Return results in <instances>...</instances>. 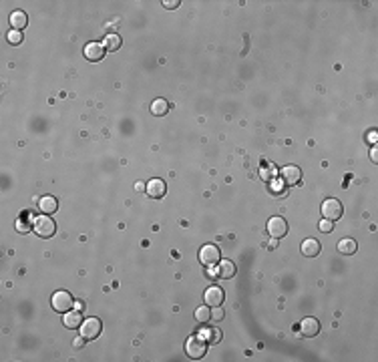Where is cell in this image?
Wrapping results in <instances>:
<instances>
[{"label":"cell","mask_w":378,"mask_h":362,"mask_svg":"<svg viewBox=\"0 0 378 362\" xmlns=\"http://www.w3.org/2000/svg\"><path fill=\"white\" fill-rule=\"evenodd\" d=\"M185 352H187V356L193 358V360L203 358L205 352H207V342H205V338H203V336H193V338H189V340L185 342Z\"/></svg>","instance_id":"6da1fadb"},{"label":"cell","mask_w":378,"mask_h":362,"mask_svg":"<svg viewBox=\"0 0 378 362\" xmlns=\"http://www.w3.org/2000/svg\"><path fill=\"white\" fill-rule=\"evenodd\" d=\"M342 214H344V207H342V203H340L338 199L330 198V199H326V201L322 203V216H324V219L336 221V219L342 217Z\"/></svg>","instance_id":"7a4b0ae2"},{"label":"cell","mask_w":378,"mask_h":362,"mask_svg":"<svg viewBox=\"0 0 378 362\" xmlns=\"http://www.w3.org/2000/svg\"><path fill=\"white\" fill-rule=\"evenodd\" d=\"M40 237H53L56 232V223L51 219V216H40L35 219V228H33Z\"/></svg>","instance_id":"3957f363"},{"label":"cell","mask_w":378,"mask_h":362,"mask_svg":"<svg viewBox=\"0 0 378 362\" xmlns=\"http://www.w3.org/2000/svg\"><path fill=\"white\" fill-rule=\"evenodd\" d=\"M101 330H103V324L99 318H87L81 324V336L85 340H95L101 334Z\"/></svg>","instance_id":"277c9868"},{"label":"cell","mask_w":378,"mask_h":362,"mask_svg":"<svg viewBox=\"0 0 378 362\" xmlns=\"http://www.w3.org/2000/svg\"><path fill=\"white\" fill-rule=\"evenodd\" d=\"M53 308L56 310V312H60V314H65V312H69L71 308H72V296L69 294V292H65V290H58V292H54L53 294Z\"/></svg>","instance_id":"5b68a950"},{"label":"cell","mask_w":378,"mask_h":362,"mask_svg":"<svg viewBox=\"0 0 378 362\" xmlns=\"http://www.w3.org/2000/svg\"><path fill=\"white\" fill-rule=\"evenodd\" d=\"M221 260V253H219V248L214 246V244H207L199 250V262L203 266H216L217 262Z\"/></svg>","instance_id":"8992f818"},{"label":"cell","mask_w":378,"mask_h":362,"mask_svg":"<svg viewBox=\"0 0 378 362\" xmlns=\"http://www.w3.org/2000/svg\"><path fill=\"white\" fill-rule=\"evenodd\" d=\"M268 232L274 239H280V237H286L288 234V223H286L284 217H271L268 221Z\"/></svg>","instance_id":"52a82bcc"},{"label":"cell","mask_w":378,"mask_h":362,"mask_svg":"<svg viewBox=\"0 0 378 362\" xmlns=\"http://www.w3.org/2000/svg\"><path fill=\"white\" fill-rule=\"evenodd\" d=\"M282 179H284L286 185H296L302 181V169L298 167V165H286V167L282 169Z\"/></svg>","instance_id":"ba28073f"},{"label":"cell","mask_w":378,"mask_h":362,"mask_svg":"<svg viewBox=\"0 0 378 362\" xmlns=\"http://www.w3.org/2000/svg\"><path fill=\"white\" fill-rule=\"evenodd\" d=\"M223 298H225V294H223L221 288H217V286H211V288L205 290V304L207 306H214V308L221 306Z\"/></svg>","instance_id":"9c48e42d"},{"label":"cell","mask_w":378,"mask_h":362,"mask_svg":"<svg viewBox=\"0 0 378 362\" xmlns=\"http://www.w3.org/2000/svg\"><path fill=\"white\" fill-rule=\"evenodd\" d=\"M147 193H149V198H163L165 193H167V185H165V181L163 179H151L149 183H147Z\"/></svg>","instance_id":"30bf717a"},{"label":"cell","mask_w":378,"mask_h":362,"mask_svg":"<svg viewBox=\"0 0 378 362\" xmlns=\"http://www.w3.org/2000/svg\"><path fill=\"white\" fill-rule=\"evenodd\" d=\"M235 264L234 262H230V260H219L217 262V278H221V280H230V278H234L235 276Z\"/></svg>","instance_id":"8fae6325"},{"label":"cell","mask_w":378,"mask_h":362,"mask_svg":"<svg viewBox=\"0 0 378 362\" xmlns=\"http://www.w3.org/2000/svg\"><path fill=\"white\" fill-rule=\"evenodd\" d=\"M85 56L89 60H93V63H97V60H101L105 56V47L99 42H89L85 47Z\"/></svg>","instance_id":"7c38bea8"},{"label":"cell","mask_w":378,"mask_h":362,"mask_svg":"<svg viewBox=\"0 0 378 362\" xmlns=\"http://www.w3.org/2000/svg\"><path fill=\"white\" fill-rule=\"evenodd\" d=\"M300 330H302V334H304V336L312 338V336H316L320 332V322L316 318H304V320H302V324H300Z\"/></svg>","instance_id":"4fadbf2b"},{"label":"cell","mask_w":378,"mask_h":362,"mask_svg":"<svg viewBox=\"0 0 378 362\" xmlns=\"http://www.w3.org/2000/svg\"><path fill=\"white\" fill-rule=\"evenodd\" d=\"M38 209L42 211L44 216L54 214V211L58 209V201H56V198H53V195H44V198H40V199H38Z\"/></svg>","instance_id":"5bb4252c"},{"label":"cell","mask_w":378,"mask_h":362,"mask_svg":"<svg viewBox=\"0 0 378 362\" xmlns=\"http://www.w3.org/2000/svg\"><path fill=\"white\" fill-rule=\"evenodd\" d=\"M300 250H302V253H304L306 258H314V255H318V253H320L322 246H320L316 239H312V237H310V239H304V241H302Z\"/></svg>","instance_id":"9a60e30c"},{"label":"cell","mask_w":378,"mask_h":362,"mask_svg":"<svg viewBox=\"0 0 378 362\" xmlns=\"http://www.w3.org/2000/svg\"><path fill=\"white\" fill-rule=\"evenodd\" d=\"M26 24H28V18H26V14L22 10H14L10 14V26H12V30H22Z\"/></svg>","instance_id":"2e32d148"},{"label":"cell","mask_w":378,"mask_h":362,"mask_svg":"<svg viewBox=\"0 0 378 362\" xmlns=\"http://www.w3.org/2000/svg\"><path fill=\"white\" fill-rule=\"evenodd\" d=\"M63 322H65V326L71 328V330L81 328V324H83V320H81V312H79V310H74V312H65Z\"/></svg>","instance_id":"e0dca14e"},{"label":"cell","mask_w":378,"mask_h":362,"mask_svg":"<svg viewBox=\"0 0 378 362\" xmlns=\"http://www.w3.org/2000/svg\"><path fill=\"white\" fill-rule=\"evenodd\" d=\"M151 113L157 115V117L167 115V113H169V101H165V99H155L153 103H151Z\"/></svg>","instance_id":"ac0fdd59"},{"label":"cell","mask_w":378,"mask_h":362,"mask_svg":"<svg viewBox=\"0 0 378 362\" xmlns=\"http://www.w3.org/2000/svg\"><path fill=\"white\" fill-rule=\"evenodd\" d=\"M201 336L205 338L207 344H217V342L221 340V330L216 328V326H211V328H205V330L201 332Z\"/></svg>","instance_id":"d6986e66"},{"label":"cell","mask_w":378,"mask_h":362,"mask_svg":"<svg viewBox=\"0 0 378 362\" xmlns=\"http://www.w3.org/2000/svg\"><path fill=\"white\" fill-rule=\"evenodd\" d=\"M103 47H105V51H109V53L119 51L121 49V36L119 35H107V36H105V40H103Z\"/></svg>","instance_id":"ffe728a7"},{"label":"cell","mask_w":378,"mask_h":362,"mask_svg":"<svg viewBox=\"0 0 378 362\" xmlns=\"http://www.w3.org/2000/svg\"><path fill=\"white\" fill-rule=\"evenodd\" d=\"M356 241L354 239H350V237H346V239H340L338 241V252L340 253H344V255H352L354 252H356Z\"/></svg>","instance_id":"44dd1931"},{"label":"cell","mask_w":378,"mask_h":362,"mask_svg":"<svg viewBox=\"0 0 378 362\" xmlns=\"http://www.w3.org/2000/svg\"><path fill=\"white\" fill-rule=\"evenodd\" d=\"M30 221H33V216H30V211H24V214L18 217V221H17V230H18L20 234L30 232Z\"/></svg>","instance_id":"7402d4cb"},{"label":"cell","mask_w":378,"mask_h":362,"mask_svg":"<svg viewBox=\"0 0 378 362\" xmlns=\"http://www.w3.org/2000/svg\"><path fill=\"white\" fill-rule=\"evenodd\" d=\"M276 175H278V169H276L271 163H270V165H264V167L260 169V177H262L264 181H274Z\"/></svg>","instance_id":"603a6c76"},{"label":"cell","mask_w":378,"mask_h":362,"mask_svg":"<svg viewBox=\"0 0 378 362\" xmlns=\"http://www.w3.org/2000/svg\"><path fill=\"white\" fill-rule=\"evenodd\" d=\"M211 318V310H207L205 306H201V308H198V310H195V320H198V322H207Z\"/></svg>","instance_id":"cb8c5ba5"},{"label":"cell","mask_w":378,"mask_h":362,"mask_svg":"<svg viewBox=\"0 0 378 362\" xmlns=\"http://www.w3.org/2000/svg\"><path fill=\"white\" fill-rule=\"evenodd\" d=\"M8 42L10 44H20L22 42V33H20V30H10V33H8Z\"/></svg>","instance_id":"d4e9b609"},{"label":"cell","mask_w":378,"mask_h":362,"mask_svg":"<svg viewBox=\"0 0 378 362\" xmlns=\"http://www.w3.org/2000/svg\"><path fill=\"white\" fill-rule=\"evenodd\" d=\"M318 228H320V232H324V234H330V232H332V228H334V221H330V219H322Z\"/></svg>","instance_id":"484cf974"},{"label":"cell","mask_w":378,"mask_h":362,"mask_svg":"<svg viewBox=\"0 0 378 362\" xmlns=\"http://www.w3.org/2000/svg\"><path fill=\"white\" fill-rule=\"evenodd\" d=\"M223 310H214V312H211V318H214L216 322H219V320H223Z\"/></svg>","instance_id":"4316f807"},{"label":"cell","mask_w":378,"mask_h":362,"mask_svg":"<svg viewBox=\"0 0 378 362\" xmlns=\"http://www.w3.org/2000/svg\"><path fill=\"white\" fill-rule=\"evenodd\" d=\"M163 6L169 8V10H171V8H177V6H179V0H165Z\"/></svg>","instance_id":"83f0119b"},{"label":"cell","mask_w":378,"mask_h":362,"mask_svg":"<svg viewBox=\"0 0 378 362\" xmlns=\"http://www.w3.org/2000/svg\"><path fill=\"white\" fill-rule=\"evenodd\" d=\"M72 344H74V348H81V346L85 344V338H74Z\"/></svg>","instance_id":"f1b7e54d"},{"label":"cell","mask_w":378,"mask_h":362,"mask_svg":"<svg viewBox=\"0 0 378 362\" xmlns=\"http://www.w3.org/2000/svg\"><path fill=\"white\" fill-rule=\"evenodd\" d=\"M378 159V153H376V149H372V161H376Z\"/></svg>","instance_id":"f546056e"}]
</instances>
